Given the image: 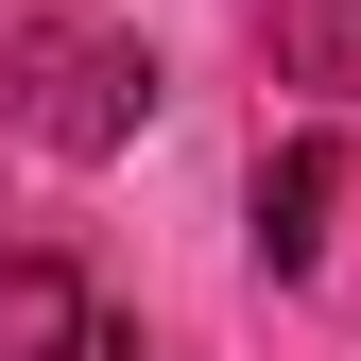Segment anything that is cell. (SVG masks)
<instances>
[{"label": "cell", "mask_w": 361, "mask_h": 361, "mask_svg": "<svg viewBox=\"0 0 361 361\" xmlns=\"http://www.w3.org/2000/svg\"><path fill=\"white\" fill-rule=\"evenodd\" d=\"M18 121L52 155H121L155 121V52H138V35H35V52H18Z\"/></svg>", "instance_id": "1"}, {"label": "cell", "mask_w": 361, "mask_h": 361, "mask_svg": "<svg viewBox=\"0 0 361 361\" xmlns=\"http://www.w3.org/2000/svg\"><path fill=\"white\" fill-rule=\"evenodd\" d=\"M276 69L344 104V86H361V0H276Z\"/></svg>", "instance_id": "4"}, {"label": "cell", "mask_w": 361, "mask_h": 361, "mask_svg": "<svg viewBox=\"0 0 361 361\" xmlns=\"http://www.w3.org/2000/svg\"><path fill=\"white\" fill-rule=\"evenodd\" d=\"M327 207H344V138L310 121L293 155H258V276H310L327 258Z\"/></svg>", "instance_id": "3"}, {"label": "cell", "mask_w": 361, "mask_h": 361, "mask_svg": "<svg viewBox=\"0 0 361 361\" xmlns=\"http://www.w3.org/2000/svg\"><path fill=\"white\" fill-rule=\"evenodd\" d=\"M0 361H138V327L69 258H0Z\"/></svg>", "instance_id": "2"}]
</instances>
